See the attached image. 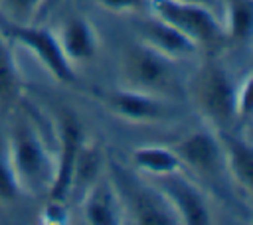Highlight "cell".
I'll return each mask as SVG.
<instances>
[{
	"instance_id": "2",
	"label": "cell",
	"mask_w": 253,
	"mask_h": 225,
	"mask_svg": "<svg viewBox=\"0 0 253 225\" xmlns=\"http://www.w3.org/2000/svg\"><path fill=\"white\" fill-rule=\"evenodd\" d=\"M148 6L156 18L170 24L208 53L217 51L227 39L221 22L204 4L192 0H148Z\"/></svg>"
},
{
	"instance_id": "19",
	"label": "cell",
	"mask_w": 253,
	"mask_h": 225,
	"mask_svg": "<svg viewBox=\"0 0 253 225\" xmlns=\"http://www.w3.org/2000/svg\"><path fill=\"white\" fill-rule=\"evenodd\" d=\"M22 193L6 154H0V203H14Z\"/></svg>"
},
{
	"instance_id": "1",
	"label": "cell",
	"mask_w": 253,
	"mask_h": 225,
	"mask_svg": "<svg viewBox=\"0 0 253 225\" xmlns=\"http://www.w3.org/2000/svg\"><path fill=\"white\" fill-rule=\"evenodd\" d=\"M235 91L237 85L215 59L206 61L188 87L196 111L211 130H229L237 120Z\"/></svg>"
},
{
	"instance_id": "4",
	"label": "cell",
	"mask_w": 253,
	"mask_h": 225,
	"mask_svg": "<svg viewBox=\"0 0 253 225\" xmlns=\"http://www.w3.org/2000/svg\"><path fill=\"white\" fill-rule=\"evenodd\" d=\"M8 160L22 191H47L53 176V162L42 136L30 124H18L10 134Z\"/></svg>"
},
{
	"instance_id": "5",
	"label": "cell",
	"mask_w": 253,
	"mask_h": 225,
	"mask_svg": "<svg viewBox=\"0 0 253 225\" xmlns=\"http://www.w3.org/2000/svg\"><path fill=\"white\" fill-rule=\"evenodd\" d=\"M111 182L119 193L125 215H130L140 225H174L178 223L172 207L158 191V188L146 186L134 180L119 164H111Z\"/></svg>"
},
{
	"instance_id": "15",
	"label": "cell",
	"mask_w": 253,
	"mask_h": 225,
	"mask_svg": "<svg viewBox=\"0 0 253 225\" xmlns=\"http://www.w3.org/2000/svg\"><path fill=\"white\" fill-rule=\"evenodd\" d=\"M132 166L152 178H162L182 172V164L172 148L166 146H138L132 150Z\"/></svg>"
},
{
	"instance_id": "9",
	"label": "cell",
	"mask_w": 253,
	"mask_h": 225,
	"mask_svg": "<svg viewBox=\"0 0 253 225\" xmlns=\"http://www.w3.org/2000/svg\"><path fill=\"white\" fill-rule=\"evenodd\" d=\"M158 180H160L158 191L164 195V199L172 207L178 223H184V225L210 223L208 201H206L204 193L200 191V188L192 180H188L180 172L162 176Z\"/></svg>"
},
{
	"instance_id": "14",
	"label": "cell",
	"mask_w": 253,
	"mask_h": 225,
	"mask_svg": "<svg viewBox=\"0 0 253 225\" xmlns=\"http://www.w3.org/2000/svg\"><path fill=\"white\" fill-rule=\"evenodd\" d=\"M140 38H142V43L150 45L152 49L164 53L170 59L188 55L198 49L186 36H182L178 30H174L170 24L162 22L156 16L140 24Z\"/></svg>"
},
{
	"instance_id": "17",
	"label": "cell",
	"mask_w": 253,
	"mask_h": 225,
	"mask_svg": "<svg viewBox=\"0 0 253 225\" xmlns=\"http://www.w3.org/2000/svg\"><path fill=\"white\" fill-rule=\"evenodd\" d=\"M225 38L233 43H245L253 30V2L227 0V22L223 26Z\"/></svg>"
},
{
	"instance_id": "12",
	"label": "cell",
	"mask_w": 253,
	"mask_h": 225,
	"mask_svg": "<svg viewBox=\"0 0 253 225\" xmlns=\"http://www.w3.org/2000/svg\"><path fill=\"white\" fill-rule=\"evenodd\" d=\"M219 148H221V164H225L227 172L231 174L233 182L241 188L245 195L251 193L253 188V150L251 144L237 136L231 134L229 130H215Z\"/></svg>"
},
{
	"instance_id": "13",
	"label": "cell",
	"mask_w": 253,
	"mask_h": 225,
	"mask_svg": "<svg viewBox=\"0 0 253 225\" xmlns=\"http://www.w3.org/2000/svg\"><path fill=\"white\" fill-rule=\"evenodd\" d=\"M59 45L69 59V63H89L99 51V38L93 30V24L83 16H71L65 20L61 36L57 38Z\"/></svg>"
},
{
	"instance_id": "3",
	"label": "cell",
	"mask_w": 253,
	"mask_h": 225,
	"mask_svg": "<svg viewBox=\"0 0 253 225\" xmlns=\"http://www.w3.org/2000/svg\"><path fill=\"white\" fill-rule=\"evenodd\" d=\"M174 59L152 49L146 43H134L125 49L121 59V73L125 87L144 91L150 95H172L178 93V79Z\"/></svg>"
},
{
	"instance_id": "22",
	"label": "cell",
	"mask_w": 253,
	"mask_h": 225,
	"mask_svg": "<svg viewBox=\"0 0 253 225\" xmlns=\"http://www.w3.org/2000/svg\"><path fill=\"white\" fill-rule=\"evenodd\" d=\"M42 219L43 223H49V225H61V223H67V211H65V205L63 201H55V199H49V203L45 205V209L42 211Z\"/></svg>"
},
{
	"instance_id": "23",
	"label": "cell",
	"mask_w": 253,
	"mask_h": 225,
	"mask_svg": "<svg viewBox=\"0 0 253 225\" xmlns=\"http://www.w3.org/2000/svg\"><path fill=\"white\" fill-rule=\"evenodd\" d=\"M57 4H59V0H43V6L40 10V16H43L45 12H51V8L57 6Z\"/></svg>"
},
{
	"instance_id": "20",
	"label": "cell",
	"mask_w": 253,
	"mask_h": 225,
	"mask_svg": "<svg viewBox=\"0 0 253 225\" xmlns=\"http://www.w3.org/2000/svg\"><path fill=\"white\" fill-rule=\"evenodd\" d=\"M249 93H251V77L245 75V79L237 83V91H235V114L237 120H241L243 124H249V114H251Z\"/></svg>"
},
{
	"instance_id": "21",
	"label": "cell",
	"mask_w": 253,
	"mask_h": 225,
	"mask_svg": "<svg viewBox=\"0 0 253 225\" xmlns=\"http://www.w3.org/2000/svg\"><path fill=\"white\" fill-rule=\"evenodd\" d=\"M97 4L111 14H134L148 6V0H97Z\"/></svg>"
},
{
	"instance_id": "16",
	"label": "cell",
	"mask_w": 253,
	"mask_h": 225,
	"mask_svg": "<svg viewBox=\"0 0 253 225\" xmlns=\"http://www.w3.org/2000/svg\"><path fill=\"white\" fill-rule=\"evenodd\" d=\"M20 71L10 51L8 39L0 34V112L10 111L20 97Z\"/></svg>"
},
{
	"instance_id": "10",
	"label": "cell",
	"mask_w": 253,
	"mask_h": 225,
	"mask_svg": "<svg viewBox=\"0 0 253 225\" xmlns=\"http://www.w3.org/2000/svg\"><path fill=\"white\" fill-rule=\"evenodd\" d=\"M172 150L182 166H186L188 170H192L202 178L215 174L221 166L219 140L215 130H211L210 126L188 132L172 146Z\"/></svg>"
},
{
	"instance_id": "6",
	"label": "cell",
	"mask_w": 253,
	"mask_h": 225,
	"mask_svg": "<svg viewBox=\"0 0 253 225\" xmlns=\"http://www.w3.org/2000/svg\"><path fill=\"white\" fill-rule=\"evenodd\" d=\"M0 34L22 47H26L30 53L36 55V59L51 73L53 79L59 83L71 85L77 83V75L69 59L65 57L57 36H53L49 30L34 24H14L0 18Z\"/></svg>"
},
{
	"instance_id": "8",
	"label": "cell",
	"mask_w": 253,
	"mask_h": 225,
	"mask_svg": "<svg viewBox=\"0 0 253 225\" xmlns=\"http://www.w3.org/2000/svg\"><path fill=\"white\" fill-rule=\"evenodd\" d=\"M93 97L115 116L136 122V124H152L160 122L166 116V105L160 97L136 91L130 87L119 89H97Z\"/></svg>"
},
{
	"instance_id": "11",
	"label": "cell",
	"mask_w": 253,
	"mask_h": 225,
	"mask_svg": "<svg viewBox=\"0 0 253 225\" xmlns=\"http://www.w3.org/2000/svg\"><path fill=\"white\" fill-rule=\"evenodd\" d=\"M83 219L89 225H119L125 221L123 203L109 180H93L83 199Z\"/></svg>"
},
{
	"instance_id": "7",
	"label": "cell",
	"mask_w": 253,
	"mask_h": 225,
	"mask_svg": "<svg viewBox=\"0 0 253 225\" xmlns=\"http://www.w3.org/2000/svg\"><path fill=\"white\" fill-rule=\"evenodd\" d=\"M57 136L59 150L53 160V176L47 189L49 199L65 201L67 193L75 186V170L83 150V128L73 112L63 111L57 120Z\"/></svg>"
},
{
	"instance_id": "18",
	"label": "cell",
	"mask_w": 253,
	"mask_h": 225,
	"mask_svg": "<svg viewBox=\"0 0 253 225\" xmlns=\"http://www.w3.org/2000/svg\"><path fill=\"white\" fill-rule=\"evenodd\" d=\"M43 6V0H0V18L14 24H32Z\"/></svg>"
}]
</instances>
